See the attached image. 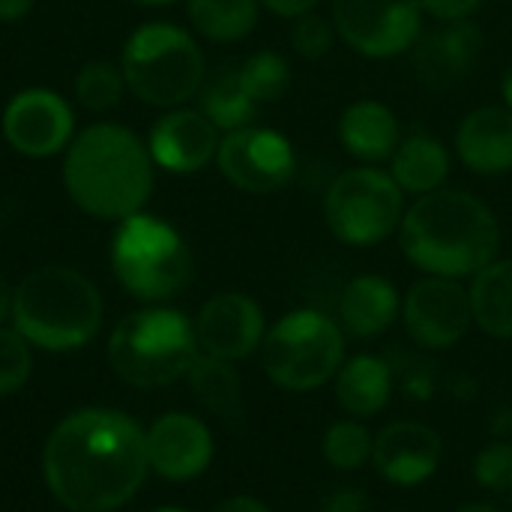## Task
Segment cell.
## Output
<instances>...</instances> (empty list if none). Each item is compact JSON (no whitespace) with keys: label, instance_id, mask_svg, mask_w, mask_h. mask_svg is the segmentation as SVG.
<instances>
[{"label":"cell","instance_id":"6da1fadb","mask_svg":"<svg viewBox=\"0 0 512 512\" xmlns=\"http://www.w3.org/2000/svg\"><path fill=\"white\" fill-rule=\"evenodd\" d=\"M150 471L141 426L108 408H84L57 423L42 450L51 495L72 512L120 510Z\"/></svg>","mask_w":512,"mask_h":512},{"label":"cell","instance_id":"7a4b0ae2","mask_svg":"<svg viewBox=\"0 0 512 512\" xmlns=\"http://www.w3.org/2000/svg\"><path fill=\"white\" fill-rule=\"evenodd\" d=\"M405 258L426 276H477L498 258L501 225L486 201L462 189L417 195L399 225Z\"/></svg>","mask_w":512,"mask_h":512},{"label":"cell","instance_id":"3957f363","mask_svg":"<svg viewBox=\"0 0 512 512\" xmlns=\"http://www.w3.org/2000/svg\"><path fill=\"white\" fill-rule=\"evenodd\" d=\"M153 156L120 123H93L78 132L63 156V186L78 210L93 219L123 222L153 195Z\"/></svg>","mask_w":512,"mask_h":512},{"label":"cell","instance_id":"277c9868","mask_svg":"<svg viewBox=\"0 0 512 512\" xmlns=\"http://www.w3.org/2000/svg\"><path fill=\"white\" fill-rule=\"evenodd\" d=\"M12 324L36 348L75 351L99 333L102 297L78 270L48 264L15 285Z\"/></svg>","mask_w":512,"mask_h":512},{"label":"cell","instance_id":"5b68a950","mask_svg":"<svg viewBox=\"0 0 512 512\" xmlns=\"http://www.w3.org/2000/svg\"><path fill=\"white\" fill-rule=\"evenodd\" d=\"M198 357L195 324L165 306L126 315L108 339V363L132 387H165L189 372Z\"/></svg>","mask_w":512,"mask_h":512},{"label":"cell","instance_id":"8992f818","mask_svg":"<svg viewBox=\"0 0 512 512\" xmlns=\"http://www.w3.org/2000/svg\"><path fill=\"white\" fill-rule=\"evenodd\" d=\"M126 90L156 108H180L204 87V54L189 30L150 21L138 27L120 54Z\"/></svg>","mask_w":512,"mask_h":512},{"label":"cell","instance_id":"52a82bcc","mask_svg":"<svg viewBox=\"0 0 512 512\" xmlns=\"http://www.w3.org/2000/svg\"><path fill=\"white\" fill-rule=\"evenodd\" d=\"M111 267L132 297L159 303L186 288L192 276V255L168 222L135 213L114 231Z\"/></svg>","mask_w":512,"mask_h":512},{"label":"cell","instance_id":"ba28073f","mask_svg":"<svg viewBox=\"0 0 512 512\" xmlns=\"http://www.w3.org/2000/svg\"><path fill=\"white\" fill-rule=\"evenodd\" d=\"M261 363L267 378L282 390H318L345 363V333L330 315L297 309L264 336Z\"/></svg>","mask_w":512,"mask_h":512},{"label":"cell","instance_id":"9c48e42d","mask_svg":"<svg viewBox=\"0 0 512 512\" xmlns=\"http://www.w3.org/2000/svg\"><path fill=\"white\" fill-rule=\"evenodd\" d=\"M405 192L390 171L348 168L324 192V219L345 246H378L393 237L405 216Z\"/></svg>","mask_w":512,"mask_h":512},{"label":"cell","instance_id":"30bf717a","mask_svg":"<svg viewBox=\"0 0 512 512\" xmlns=\"http://www.w3.org/2000/svg\"><path fill=\"white\" fill-rule=\"evenodd\" d=\"M336 36L363 57L384 60L411 51L423 33L420 0H333Z\"/></svg>","mask_w":512,"mask_h":512},{"label":"cell","instance_id":"8fae6325","mask_svg":"<svg viewBox=\"0 0 512 512\" xmlns=\"http://www.w3.org/2000/svg\"><path fill=\"white\" fill-rule=\"evenodd\" d=\"M216 165L231 186L249 195H270L288 186L297 174V156L285 135L261 126L225 132Z\"/></svg>","mask_w":512,"mask_h":512},{"label":"cell","instance_id":"7c38bea8","mask_svg":"<svg viewBox=\"0 0 512 512\" xmlns=\"http://www.w3.org/2000/svg\"><path fill=\"white\" fill-rule=\"evenodd\" d=\"M402 321L414 345L447 351L459 345L474 324L471 294L459 279L426 276L408 288L402 300Z\"/></svg>","mask_w":512,"mask_h":512},{"label":"cell","instance_id":"4fadbf2b","mask_svg":"<svg viewBox=\"0 0 512 512\" xmlns=\"http://www.w3.org/2000/svg\"><path fill=\"white\" fill-rule=\"evenodd\" d=\"M6 144L30 159H45L69 147L75 138V114L69 102L45 87H30L12 96L3 111Z\"/></svg>","mask_w":512,"mask_h":512},{"label":"cell","instance_id":"5bb4252c","mask_svg":"<svg viewBox=\"0 0 512 512\" xmlns=\"http://www.w3.org/2000/svg\"><path fill=\"white\" fill-rule=\"evenodd\" d=\"M483 42L486 36L471 18L441 21L411 45V69L429 90H453L477 69Z\"/></svg>","mask_w":512,"mask_h":512},{"label":"cell","instance_id":"9a60e30c","mask_svg":"<svg viewBox=\"0 0 512 512\" xmlns=\"http://www.w3.org/2000/svg\"><path fill=\"white\" fill-rule=\"evenodd\" d=\"M267 336L261 306L240 291H225L210 297L195 318L198 348L210 357L237 363L261 348Z\"/></svg>","mask_w":512,"mask_h":512},{"label":"cell","instance_id":"2e32d148","mask_svg":"<svg viewBox=\"0 0 512 512\" xmlns=\"http://www.w3.org/2000/svg\"><path fill=\"white\" fill-rule=\"evenodd\" d=\"M219 129L198 108H171L162 114L147 138L153 162L171 174H195L219 153Z\"/></svg>","mask_w":512,"mask_h":512},{"label":"cell","instance_id":"e0dca14e","mask_svg":"<svg viewBox=\"0 0 512 512\" xmlns=\"http://www.w3.org/2000/svg\"><path fill=\"white\" fill-rule=\"evenodd\" d=\"M441 456H444L441 435L432 426L414 420H399L384 426L375 435V447H372L375 471L393 486L426 483L438 471Z\"/></svg>","mask_w":512,"mask_h":512},{"label":"cell","instance_id":"ac0fdd59","mask_svg":"<svg viewBox=\"0 0 512 512\" xmlns=\"http://www.w3.org/2000/svg\"><path fill=\"white\" fill-rule=\"evenodd\" d=\"M147 462L150 468L174 483L192 480L207 471L213 459V435L192 414H165L147 432Z\"/></svg>","mask_w":512,"mask_h":512},{"label":"cell","instance_id":"d6986e66","mask_svg":"<svg viewBox=\"0 0 512 512\" xmlns=\"http://www.w3.org/2000/svg\"><path fill=\"white\" fill-rule=\"evenodd\" d=\"M456 156L483 177L512 171V108H474L456 129Z\"/></svg>","mask_w":512,"mask_h":512},{"label":"cell","instance_id":"ffe728a7","mask_svg":"<svg viewBox=\"0 0 512 512\" xmlns=\"http://www.w3.org/2000/svg\"><path fill=\"white\" fill-rule=\"evenodd\" d=\"M402 315V297L384 276L366 273L345 285L339 300V327L357 339H375L387 333Z\"/></svg>","mask_w":512,"mask_h":512},{"label":"cell","instance_id":"44dd1931","mask_svg":"<svg viewBox=\"0 0 512 512\" xmlns=\"http://www.w3.org/2000/svg\"><path fill=\"white\" fill-rule=\"evenodd\" d=\"M339 141L354 159L366 165L393 159L402 141L399 117L378 99H357L339 117Z\"/></svg>","mask_w":512,"mask_h":512},{"label":"cell","instance_id":"7402d4cb","mask_svg":"<svg viewBox=\"0 0 512 512\" xmlns=\"http://www.w3.org/2000/svg\"><path fill=\"white\" fill-rule=\"evenodd\" d=\"M393 384L396 378L387 360L360 354L336 372V402L351 417H375L387 408Z\"/></svg>","mask_w":512,"mask_h":512},{"label":"cell","instance_id":"603a6c76","mask_svg":"<svg viewBox=\"0 0 512 512\" xmlns=\"http://www.w3.org/2000/svg\"><path fill=\"white\" fill-rule=\"evenodd\" d=\"M390 174L402 186V192H435L450 174V150L429 132H411L399 141Z\"/></svg>","mask_w":512,"mask_h":512},{"label":"cell","instance_id":"cb8c5ba5","mask_svg":"<svg viewBox=\"0 0 512 512\" xmlns=\"http://www.w3.org/2000/svg\"><path fill=\"white\" fill-rule=\"evenodd\" d=\"M189 387L195 399L225 426L240 429L246 420V405H243V387L228 360L198 354L195 363L189 366Z\"/></svg>","mask_w":512,"mask_h":512},{"label":"cell","instance_id":"d4e9b609","mask_svg":"<svg viewBox=\"0 0 512 512\" xmlns=\"http://www.w3.org/2000/svg\"><path fill=\"white\" fill-rule=\"evenodd\" d=\"M471 312L474 324L495 336L512 339V261H492L477 276H471Z\"/></svg>","mask_w":512,"mask_h":512},{"label":"cell","instance_id":"484cf974","mask_svg":"<svg viewBox=\"0 0 512 512\" xmlns=\"http://www.w3.org/2000/svg\"><path fill=\"white\" fill-rule=\"evenodd\" d=\"M261 0H186L192 27L210 42H240L258 24Z\"/></svg>","mask_w":512,"mask_h":512},{"label":"cell","instance_id":"4316f807","mask_svg":"<svg viewBox=\"0 0 512 512\" xmlns=\"http://www.w3.org/2000/svg\"><path fill=\"white\" fill-rule=\"evenodd\" d=\"M198 111H204L219 132H234L252 126L258 102H252V96L243 90L237 69H225L198 90Z\"/></svg>","mask_w":512,"mask_h":512},{"label":"cell","instance_id":"83f0119b","mask_svg":"<svg viewBox=\"0 0 512 512\" xmlns=\"http://www.w3.org/2000/svg\"><path fill=\"white\" fill-rule=\"evenodd\" d=\"M237 78H240L243 90L252 96V102H258V105L279 102L291 90V66L276 51H258V54L246 57L237 66Z\"/></svg>","mask_w":512,"mask_h":512},{"label":"cell","instance_id":"f1b7e54d","mask_svg":"<svg viewBox=\"0 0 512 512\" xmlns=\"http://www.w3.org/2000/svg\"><path fill=\"white\" fill-rule=\"evenodd\" d=\"M126 90V78L120 63L111 60H93L84 63L75 75V99L87 111H111Z\"/></svg>","mask_w":512,"mask_h":512},{"label":"cell","instance_id":"f546056e","mask_svg":"<svg viewBox=\"0 0 512 512\" xmlns=\"http://www.w3.org/2000/svg\"><path fill=\"white\" fill-rule=\"evenodd\" d=\"M375 435L357 420H339L324 435V459L336 471H360L372 459Z\"/></svg>","mask_w":512,"mask_h":512},{"label":"cell","instance_id":"4dcf8cb0","mask_svg":"<svg viewBox=\"0 0 512 512\" xmlns=\"http://www.w3.org/2000/svg\"><path fill=\"white\" fill-rule=\"evenodd\" d=\"M33 372V354L30 342L12 327H0V396H9L27 384Z\"/></svg>","mask_w":512,"mask_h":512},{"label":"cell","instance_id":"1f68e13d","mask_svg":"<svg viewBox=\"0 0 512 512\" xmlns=\"http://www.w3.org/2000/svg\"><path fill=\"white\" fill-rule=\"evenodd\" d=\"M336 42V27H333V18H324L318 12H306L300 18H294V27H291V45L300 57L306 60H321L330 54Z\"/></svg>","mask_w":512,"mask_h":512},{"label":"cell","instance_id":"d6a6232c","mask_svg":"<svg viewBox=\"0 0 512 512\" xmlns=\"http://www.w3.org/2000/svg\"><path fill=\"white\" fill-rule=\"evenodd\" d=\"M474 480L495 495L512 492V444L507 441L486 444L474 459Z\"/></svg>","mask_w":512,"mask_h":512},{"label":"cell","instance_id":"836d02e7","mask_svg":"<svg viewBox=\"0 0 512 512\" xmlns=\"http://www.w3.org/2000/svg\"><path fill=\"white\" fill-rule=\"evenodd\" d=\"M420 6L435 21H465L483 6V0H420Z\"/></svg>","mask_w":512,"mask_h":512},{"label":"cell","instance_id":"e575fe53","mask_svg":"<svg viewBox=\"0 0 512 512\" xmlns=\"http://www.w3.org/2000/svg\"><path fill=\"white\" fill-rule=\"evenodd\" d=\"M369 498L360 489H336L330 498H324L321 512H366Z\"/></svg>","mask_w":512,"mask_h":512},{"label":"cell","instance_id":"d590c367","mask_svg":"<svg viewBox=\"0 0 512 512\" xmlns=\"http://www.w3.org/2000/svg\"><path fill=\"white\" fill-rule=\"evenodd\" d=\"M321 0H261L264 9H270L279 18H300L306 12H315Z\"/></svg>","mask_w":512,"mask_h":512},{"label":"cell","instance_id":"8d00e7d4","mask_svg":"<svg viewBox=\"0 0 512 512\" xmlns=\"http://www.w3.org/2000/svg\"><path fill=\"white\" fill-rule=\"evenodd\" d=\"M213 512H270L258 498H249V495H234V498H225L222 504H216Z\"/></svg>","mask_w":512,"mask_h":512},{"label":"cell","instance_id":"74e56055","mask_svg":"<svg viewBox=\"0 0 512 512\" xmlns=\"http://www.w3.org/2000/svg\"><path fill=\"white\" fill-rule=\"evenodd\" d=\"M36 0H0V21H18L33 9Z\"/></svg>","mask_w":512,"mask_h":512},{"label":"cell","instance_id":"f35d334b","mask_svg":"<svg viewBox=\"0 0 512 512\" xmlns=\"http://www.w3.org/2000/svg\"><path fill=\"white\" fill-rule=\"evenodd\" d=\"M12 297H15V288L6 282V276L0 273V324L6 318H12Z\"/></svg>","mask_w":512,"mask_h":512},{"label":"cell","instance_id":"ab89813d","mask_svg":"<svg viewBox=\"0 0 512 512\" xmlns=\"http://www.w3.org/2000/svg\"><path fill=\"white\" fill-rule=\"evenodd\" d=\"M501 93H504V105H507V108H512V63L507 66L504 78H501Z\"/></svg>","mask_w":512,"mask_h":512},{"label":"cell","instance_id":"60d3db41","mask_svg":"<svg viewBox=\"0 0 512 512\" xmlns=\"http://www.w3.org/2000/svg\"><path fill=\"white\" fill-rule=\"evenodd\" d=\"M459 512H501L498 507H489V504H468V507H462Z\"/></svg>","mask_w":512,"mask_h":512},{"label":"cell","instance_id":"b9f144b4","mask_svg":"<svg viewBox=\"0 0 512 512\" xmlns=\"http://www.w3.org/2000/svg\"><path fill=\"white\" fill-rule=\"evenodd\" d=\"M132 3H141V6H168V3H177V0H132Z\"/></svg>","mask_w":512,"mask_h":512},{"label":"cell","instance_id":"7bdbcfd3","mask_svg":"<svg viewBox=\"0 0 512 512\" xmlns=\"http://www.w3.org/2000/svg\"><path fill=\"white\" fill-rule=\"evenodd\" d=\"M153 512H186V510H174V507H165V510H153Z\"/></svg>","mask_w":512,"mask_h":512}]
</instances>
